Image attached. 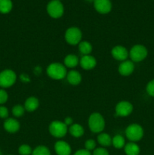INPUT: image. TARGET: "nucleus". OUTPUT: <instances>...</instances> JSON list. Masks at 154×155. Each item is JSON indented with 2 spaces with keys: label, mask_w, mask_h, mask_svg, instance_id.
Masks as SVG:
<instances>
[{
  "label": "nucleus",
  "mask_w": 154,
  "mask_h": 155,
  "mask_svg": "<svg viewBox=\"0 0 154 155\" xmlns=\"http://www.w3.org/2000/svg\"><path fill=\"white\" fill-rule=\"evenodd\" d=\"M47 74L48 77L55 80H63L66 77L67 71L66 67L63 64L54 62L50 64L47 68Z\"/></svg>",
  "instance_id": "nucleus-1"
},
{
  "label": "nucleus",
  "mask_w": 154,
  "mask_h": 155,
  "mask_svg": "<svg viewBox=\"0 0 154 155\" xmlns=\"http://www.w3.org/2000/svg\"><path fill=\"white\" fill-rule=\"evenodd\" d=\"M88 127L92 133H102L105 128V120L102 114L98 112L92 113L88 118Z\"/></svg>",
  "instance_id": "nucleus-2"
},
{
  "label": "nucleus",
  "mask_w": 154,
  "mask_h": 155,
  "mask_svg": "<svg viewBox=\"0 0 154 155\" xmlns=\"http://www.w3.org/2000/svg\"><path fill=\"white\" fill-rule=\"evenodd\" d=\"M125 136L131 142H138L143 136V129L137 124H130L125 130Z\"/></svg>",
  "instance_id": "nucleus-3"
},
{
  "label": "nucleus",
  "mask_w": 154,
  "mask_h": 155,
  "mask_svg": "<svg viewBox=\"0 0 154 155\" xmlns=\"http://www.w3.org/2000/svg\"><path fill=\"white\" fill-rule=\"evenodd\" d=\"M50 134L54 137L60 139L64 137L68 131L67 126L60 120H54L50 124L48 127Z\"/></svg>",
  "instance_id": "nucleus-4"
},
{
  "label": "nucleus",
  "mask_w": 154,
  "mask_h": 155,
  "mask_svg": "<svg viewBox=\"0 0 154 155\" xmlns=\"http://www.w3.org/2000/svg\"><path fill=\"white\" fill-rule=\"evenodd\" d=\"M47 12L50 17L57 19L63 16L64 13V7L60 1L51 0L47 5Z\"/></svg>",
  "instance_id": "nucleus-5"
},
{
  "label": "nucleus",
  "mask_w": 154,
  "mask_h": 155,
  "mask_svg": "<svg viewBox=\"0 0 154 155\" xmlns=\"http://www.w3.org/2000/svg\"><path fill=\"white\" fill-rule=\"evenodd\" d=\"M65 40L71 45H75L82 41V33L81 30L76 27H69L65 32Z\"/></svg>",
  "instance_id": "nucleus-6"
},
{
  "label": "nucleus",
  "mask_w": 154,
  "mask_h": 155,
  "mask_svg": "<svg viewBox=\"0 0 154 155\" xmlns=\"http://www.w3.org/2000/svg\"><path fill=\"white\" fill-rule=\"evenodd\" d=\"M148 54V51L143 45H135L131 48L129 51V57L131 61L140 62L144 60Z\"/></svg>",
  "instance_id": "nucleus-7"
},
{
  "label": "nucleus",
  "mask_w": 154,
  "mask_h": 155,
  "mask_svg": "<svg viewBox=\"0 0 154 155\" xmlns=\"http://www.w3.org/2000/svg\"><path fill=\"white\" fill-rule=\"evenodd\" d=\"M17 80V75L12 70L6 69L0 72V87L9 88Z\"/></svg>",
  "instance_id": "nucleus-8"
},
{
  "label": "nucleus",
  "mask_w": 154,
  "mask_h": 155,
  "mask_svg": "<svg viewBox=\"0 0 154 155\" xmlns=\"http://www.w3.org/2000/svg\"><path fill=\"white\" fill-rule=\"evenodd\" d=\"M116 114L119 117H128L132 113L133 111V105L131 102L128 101H121L116 104Z\"/></svg>",
  "instance_id": "nucleus-9"
},
{
  "label": "nucleus",
  "mask_w": 154,
  "mask_h": 155,
  "mask_svg": "<svg viewBox=\"0 0 154 155\" xmlns=\"http://www.w3.org/2000/svg\"><path fill=\"white\" fill-rule=\"evenodd\" d=\"M94 8L98 13L107 15L112 10V2L110 0H94Z\"/></svg>",
  "instance_id": "nucleus-10"
},
{
  "label": "nucleus",
  "mask_w": 154,
  "mask_h": 155,
  "mask_svg": "<svg viewBox=\"0 0 154 155\" xmlns=\"http://www.w3.org/2000/svg\"><path fill=\"white\" fill-rule=\"evenodd\" d=\"M111 54L113 58L122 62L127 60L129 56V52L125 47L122 45H116L112 48Z\"/></svg>",
  "instance_id": "nucleus-11"
},
{
  "label": "nucleus",
  "mask_w": 154,
  "mask_h": 155,
  "mask_svg": "<svg viewBox=\"0 0 154 155\" xmlns=\"http://www.w3.org/2000/svg\"><path fill=\"white\" fill-rule=\"evenodd\" d=\"M54 151L57 155H70L72 148L66 142L59 140L54 144Z\"/></svg>",
  "instance_id": "nucleus-12"
},
{
  "label": "nucleus",
  "mask_w": 154,
  "mask_h": 155,
  "mask_svg": "<svg viewBox=\"0 0 154 155\" xmlns=\"http://www.w3.org/2000/svg\"><path fill=\"white\" fill-rule=\"evenodd\" d=\"M134 71V62L129 60H125L124 61L121 62L119 64L118 71L119 74L124 77H128L131 75Z\"/></svg>",
  "instance_id": "nucleus-13"
},
{
  "label": "nucleus",
  "mask_w": 154,
  "mask_h": 155,
  "mask_svg": "<svg viewBox=\"0 0 154 155\" xmlns=\"http://www.w3.org/2000/svg\"><path fill=\"white\" fill-rule=\"evenodd\" d=\"M79 64L82 69L89 71V70H92L95 68V66L97 65V60L94 56L91 55V54L83 55L79 60Z\"/></svg>",
  "instance_id": "nucleus-14"
},
{
  "label": "nucleus",
  "mask_w": 154,
  "mask_h": 155,
  "mask_svg": "<svg viewBox=\"0 0 154 155\" xmlns=\"http://www.w3.org/2000/svg\"><path fill=\"white\" fill-rule=\"evenodd\" d=\"M3 127L8 133H15L20 130L21 124H20L19 121L17 120L14 118H8L5 120Z\"/></svg>",
  "instance_id": "nucleus-15"
},
{
  "label": "nucleus",
  "mask_w": 154,
  "mask_h": 155,
  "mask_svg": "<svg viewBox=\"0 0 154 155\" xmlns=\"http://www.w3.org/2000/svg\"><path fill=\"white\" fill-rule=\"evenodd\" d=\"M66 80H67L68 83L69 84L72 85V86H77V85L80 84L82 82V75L79 71H70L67 73L66 74Z\"/></svg>",
  "instance_id": "nucleus-16"
},
{
  "label": "nucleus",
  "mask_w": 154,
  "mask_h": 155,
  "mask_svg": "<svg viewBox=\"0 0 154 155\" xmlns=\"http://www.w3.org/2000/svg\"><path fill=\"white\" fill-rule=\"evenodd\" d=\"M39 106V101L36 97L31 96L27 98L24 102V108L28 112H33L37 110Z\"/></svg>",
  "instance_id": "nucleus-17"
},
{
  "label": "nucleus",
  "mask_w": 154,
  "mask_h": 155,
  "mask_svg": "<svg viewBox=\"0 0 154 155\" xmlns=\"http://www.w3.org/2000/svg\"><path fill=\"white\" fill-rule=\"evenodd\" d=\"M124 151L126 155H139L140 152V147L135 142H129L125 144L124 147Z\"/></svg>",
  "instance_id": "nucleus-18"
},
{
  "label": "nucleus",
  "mask_w": 154,
  "mask_h": 155,
  "mask_svg": "<svg viewBox=\"0 0 154 155\" xmlns=\"http://www.w3.org/2000/svg\"><path fill=\"white\" fill-rule=\"evenodd\" d=\"M79 63V60L77 55L73 54H69L65 57L63 61V64L65 67L69 68H74Z\"/></svg>",
  "instance_id": "nucleus-19"
},
{
  "label": "nucleus",
  "mask_w": 154,
  "mask_h": 155,
  "mask_svg": "<svg viewBox=\"0 0 154 155\" xmlns=\"http://www.w3.org/2000/svg\"><path fill=\"white\" fill-rule=\"evenodd\" d=\"M68 130H69V133H70L71 136L75 138H80L84 135L85 133L83 127L79 124H72Z\"/></svg>",
  "instance_id": "nucleus-20"
},
{
  "label": "nucleus",
  "mask_w": 154,
  "mask_h": 155,
  "mask_svg": "<svg viewBox=\"0 0 154 155\" xmlns=\"http://www.w3.org/2000/svg\"><path fill=\"white\" fill-rule=\"evenodd\" d=\"M98 142L101 146L109 147L112 145V138L107 133H101L98 136Z\"/></svg>",
  "instance_id": "nucleus-21"
},
{
  "label": "nucleus",
  "mask_w": 154,
  "mask_h": 155,
  "mask_svg": "<svg viewBox=\"0 0 154 155\" xmlns=\"http://www.w3.org/2000/svg\"><path fill=\"white\" fill-rule=\"evenodd\" d=\"M92 45L88 41L83 40L79 43V50L83 55L90 54L92 51Z\"/></svg>",
  "instance_id": "nucleus-22"
},
{
  "label": "nucleus",
  "mask_w": 154,
  "mask_h": 155,
  "mask_svg": "<svg viewBox=\"0 0 154 155\" xmlns=\"http://www.w3.org/2000/svg\"><path fill=\"white\" fill-rule=\"evenodd\" d=\"M13 3L11 0H0V13L8 14L12 10Z\"/></svg>",
  "instance_id": "nucleus-23"
},
{
  "label": "nucleus",
  "mask_w": 154,
  "mask_h": 155,
  "mask_svg": "<svg viewBox=\"0 0 154 155\" xmlns=\"http://www.w3.org/2000/svg\"><path fill=\"white\" fill-rule=\"evenodd\" d=\"M112 145L117 149L124 148L125 145V138L121 135H116L114 137L112 138Z\"/></svg>",
  "instance_id": "nucleus-24"
},
{
  "label": "nucleus",
  "mask_w": 154,
  "mask_h": 155,
  "mask_svg": "<svg viewBox=\"0 0 154 155\" xmlns=\"http://www.w3.org/2000/svg\"><path fill=\"white\" fill-rule=\"evenodd\" d=\"M31 155H51V151L45 145H39L33 150Z\"/></svg>",
  "instance_id": "nucleus-25"
},
{
  "label": "nucleus",
  "mask_w": 154,
  "mask_h": 155,
  "mask_svg": "<svg viewBox=\"0 0 154 155\" xmlns=\"http://www.w3.org/2000/svg\"><path fill=\"white\" fill-rule=\"evenodd\" d=\"M12 114L15 117H21L24 114L25 112V108L24 106L21 104H17L12 107Z\"/></svg>",
  "instance_id": "nucleus-26"
},
{
  "label": "nucleus",
  "mask_w": 154,
  "mask_h": 155,
  "mask_svg": "<svg viewBox=\"0 0 154 155\" xmlns=\"http://www.w3.org/2000/svg\"><path fill=\"white\" fill-rule=\"evenodd\" d=\"M32 152H33V150L31 147L26 144L21 145L18 148V153L20 155H30L32 154Z\"/></svg>",
  "instance_id": "nucleus-27"
},
{
  "label": "nucleus",
  "mask_w": 154,
  "mask_h": 155,
  "mask_svg": "<svg viewBox=\"0 0 154 155\" xmlns=\"http://www.w3.org/2000/svg\"><path fill=\"white\" fill-rule=\"evenodd\" d=\"M85 149L88 150V151H94L96 148V142L93 139H88L85 143Z\"/></svg>",
  "instance_id": "nucleus-28"
},
{
  "label": "nucleus",
  "mask_w": 154,
  "mask_h": 155,
  "mask_svg": "<svg viewBox=\"0 0 154 155\" xmlns=\"http://www.w3.org/2000/svg\"><path fill=\"white\" fill-rule=\"evenodd\" d=\"M146 91L147 94L150 96L154 97V79L149 81L148 84L146 85Z\"/></svg>",
  "instance_id": "nucleus-29"
},
{
  "label": "nucleus",
  "mask_w": 154,
  "mask_h": 155,
  "mask_svg": "<svg viewBox=\"0 0 154 155\" xmlns=\"http://www.w3.org/2000/svg\"><path fill=\"white\" fill-rule=\"evenodd\" d=\"M8 99V95L5 89H0V104H4Z\"/></svg>",
  "instance_id": "nucleus-30"
},
{
  "label": "nucleus",
  "mask_w": 154,
  "mask_h": 155,
  "mask_svg": "<svg viewBox=\"0 0 154 155\" xmlns=\"http://www.w3.org/2000/svg\"><path fill=\"white\" fill-rule=\"evenodd\" d=\"M92 155H110V154L105 148H98L94 150Z\"/></svg>",
  "instance_id": "nucleus-31"
},
{
  "label": "nucleus",
  "mask_w": 154,
  "mask_h": 155,
  "mask_svg": "<svg viewBox=\"0 0 154 155\" xmlns=\"http://www.w3.org/2000/svg\"><path fill=\"white\" fill-rule=\"evenodd\" d=\"M8 110L6 107L5 106H0V118H2V119H5L8 117Z\"/></svg>",
  "instance_id": "nucleus-32"
},
{
  "label": "nucleus",
  "mask_w": 154,
  "mask_h": 155,
  "mask_svg": "<svg viewBox=\"0 0 154 155\" xmlns=\"http://www.w3.org/2000/svg\"><path fill=\"white\" fill-rule=\"evenodd\" d=\"M74 155H91V152L86 149H79L74 154Z\"/></svg>",
  "instance_id": "nucleus-33"
},
{
  "label": "nucleus",
  "mask_w": 154,
  "mask_h": 155,
  "mask_svg": "<svg viewBox=\"0 0 154 155\" xmlns=\"http://www.w3.org/2000/svg\"><path fill=\"white\" fill-rule=\"evenodd\" d=\"M72 122H73V120H72V118L70 117H66L64 119V121H63V123H64L65 124H66L67 127H70L72 124Z\"/></svg>",
  "instance_id": "nucleus-34"
},
{
  "label": "nucleus",
  "mask_w": 154,
  "mask_h": 155,
  "mask_svg": "<svg viewBox=\"0 0 154 155\" xmlns=\"http://www.w3.org/2000/svg\"><path fill=\"white\" fill-rule=\"evenodd\" d=\"M20 79L22 82L24 83H27V82L30 81V77L27 75V74H21V77H20Z\"/></svg>",
  "instance_id": "nucleus-35"
},
{
  "label": "nucleus",
  "mask_w": 154,
  "mask_h": 155,
  "mask_svg": "<svg viewBox=\"0 0 154 155\" xmlns=\"http://www.w3.org/2000/svg\"><path fill=\"white\" fill-rule=\"evenodd\" d=\"M86 1H88V2H94V0H86Z\"/></svg>",
  "instance_id": "nucleus-36"
},
{
  "label": "nucleus",
  "mask_w": 154,
  "mask_h": 155,
  "mask_svg": "<svg viewBox=\"0 0 154 155\" xmlns=\"http://www.w3.org/2000/svg\"><path fill=\"white\" fill-rule=\"evenodd\" d=\"M0 155H2V152L1 150H0Z\"/></svg>",
  "instance_id": "nucleus-37"
},
{
  "label": "nucleus",
  "mask_w": 154,
  "mask_h": 155,
  "mask_svg": "<svg viewBox=\"0 0 154 155\" xmlns=\"http://www.w3.org/2000/svg\"><path fill=\"white\" fill-rule=\"evenodd\" d=\"M57 1H61V0H57Z\"/></svg>",
  "instance_id": "nucleus-38"
},
{
  "label": "nucleus",
  "mask_w": 154,
  "mask_h": 155,
  "mask_svg": "<svg viewBox=\"0 0 154 155\" xmlns=\"http://www.w3.org/2000/svg\"><path fill=\"white\" fill-rule=\"evenodd\" d=\"M8 155H13V154H8Z\"/></svg>",
  "instance_id": "nucleus-39"
}]
</instances>
